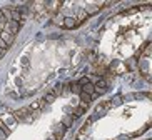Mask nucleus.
<instances>
[{
    "label": "nucleus",
    "instance_id": "2eb2a0df",
    "mask_svg": "<svg viewBox=\"0 0 152 140\" xmlns=\"http://www.w3.org/2000/svg\"><path fill=\"white\" fill-rule=\"evenodd\" d=\"M114 103H115V105H119V103H120V95L114 97Z\"/></svg>",
    "mask_w": 152,
    "mask_h": 140
},
{
    "label": "nucleus",
    "instance_id": "9b49d317",
    "mask_svg": "<svg viewBox=\"0 0 152 140\" xmlns=\"http://www.w3.org/2000/svg\"><path fill=\"white\" fill-rule=\"evenodd\" d=\"M72 113H74V117H82L84 115V110L80 109V107H77V109L72 110Z\"/></svg>",
    "mask_w": 152,
    "mask_h": 140
},
{
    "label": "nucleus",
    "instance_id": "6e6552de",
    "mask_svg": "<svg viewBox=\"0 0 152 140\" xmlns=\"http://www.w3.org/2000/svg\"><path fill=\"white\" fill-rule=\"evenodd\" d=\"M62 123L65 125L67 129H69V127H72V123H74V119H72V115H64V119H62Z\"/></svg>",
    "mask_w": 152,
    "mask_h": 140
},
{
    "label": "nucleus",
    "instance_id": "f03ea898",
    "mask_svg": "<svg viewBox=\"0 0 152 140\" xmlns=\"http://www.w3.org/2000/svg\"><path fill=\"white\" fill-rule=\"evenodd\" d=\"M20 29V23H17V22H13V20H10V22H7V25H5V30L7 32H10L12 35H15L17 32H19Z\"/></svg>",
    "mask_w": 152,
    "mask_h": 140
},
{
    "label": "nucleus",
    "instance_id": "ddd939ff",
    "mask_svg": "<svg viewBox=\"0 0 152 140\" xmlns=\"http://www.w3.org/2000/svg\"><path fill=\"white\" fill-rule=\"evenodd\" d=\"M85 83H89V79H87V77H84V79H80V82H79V85H80V87H84Z\"/></svg>",
    "mask_w": 152,
    "mask_h": 140
},
{
    "label": "nucleus",
    "instance_id": "7ed1b4c3",
    "mask_svg": "<svg viewBox=\"0 0 152 140\" xmlns=\"http://www.w3.org/2000/svg\"><path fill=\"white\" fill-rule=\"evenodd\" d=\"M0 39L3 40V42H5V43H7V45H12V43H13V40H15V35H12V33H10V32H7V30H3V32H2V33H0Z\"/></svg>",
    "mask_w": 152,
    "mask_h": 140
},
{
    "label": "nucleus",
    "instance_id": "423d86ee",
    "mask_svg": "<svg viewBox=\"0 0 152 140\" xmlns=\"http://www.w3.org/2000/svg\"><path fill=\"white\" fill-rule=\"evenodd\" d=\"M10 12H12V20H13V22H17V23H19V22H24V19H22V15H20V12L17 9L10 10Z\"/></svg>",
    "mask_w": 152,
    "mask_h": 140
},
{
    "label": "nucleus",
    "instance_id": "9d476101",
    "mask_svg": "<svg viewBox=\"0 0 152 140\" xmlns=\"http://www.w3.org/2000/svg\"><path fill=\"white\" fill-rule=\"evenodd\" d=\"M54 100H55V95H54L52 92H50V93H47V95L44 97V102H45V103H52Z\"/></svg>",
    "mask_w": 152,
    "mask_h": 140
},
{
    "label": "nucleus",
    "instance_id": "f257e3e1",
    "mask_svg": "<svg viewBox=\"0 0 152 140\" xmlns=\"http://www.w3.org/2000/svg\"><path fill=\"white\" fill-rule=\"evenodd\" d=\"M95 90H97V93H104V92H107V82H105L104 77H99L97 79V82L94 83Z\"/></svg>",
    "mask_w": 152,
    "mask_h": 140
},
{
    "label": "nucleus",
    "instance_id": "0eeeda50",
    "mask_svg": "<svg viewBox=\"0 0 152 140\" xmlns=\"http://www.w3.org/2000/svg\"><path fill=\"white\" fill-rule=\"evenodd\" d=\"M94 90H95V87H94V83H85L84 87H82V92H85V93H89L90 97H92V93H94Z\"/></svg>",
    "mask_w": 152,
    "mask_h": 140
},
{
    "label": "nucleus",
    "instance_id": "4468645a",
    "mask_svg": "<svg viewBox=\"0 0 152 140\" xmlns=\"http://www.w3.org/2000/svg\"><path fill=\"white\" fill-rule=\"evenodd\" d=\"M129 67H130V69H134V67H135V60H134V59L129 60Z\"/></svg>",
    "mask_w": 152,
    "mask_h": 140
},
{
    "label": "nucleus",
    "instance_id": "f8f14e48",
    "mask_svg": "<svg viewBox=\"0 0 152 140\" xmlns=\"http://www.w3.org/2000/svg\"><path fill=\"white\" fill-rule=\"evenodd\" d=\"M54 22H57V23H60V25H62V22H64V19H62L60 15H54Z\"/></svg>",
    "mask_w": 152,
    "mask_h": 140
},
{
    "label": "nucleus",
    "instance_id": "1a4fd4ad",
    "mask_svg": "<svg viewBox=\"0 0 152 140\" xmlns=\"http://www.w3.org/2000/svg\"><path fill=\"white\" fill-rule=\"evenodd\" d=\"M70 92H74V93H80V92H82V87H80L79 83H70Z\"/></svg>",
    "mask_w": 152,
    "mask_h": 140
},
{
    "label": "nucleus",
    "instance_id": "20e7f679",
    "mask_svg": "<svg viewBox=\"0 0 152 140\" xmlns=\"http://www.w3.org/2000/svg\"><path fill=\"white\" fill-rule=\"evenodd\" d=\"M77 25H80V23H79L75 19H72V17H65L64 22H62V27H64V29H74Z\"/></svg>",
    "mask_w": 152,
    "mask_h": 140
},
{
    "label": "nucleus",
    "instance_id": "39448f33",
    "mask_svg": "<svg viewBox=\"0 0 152 140\" xmlns=\"http://www.w3.org/2000/svg\"><path fill=\"white\" fill-rule=\"evenodd\" d=\"M75 12H77V17H75V20L79 22V23H82L84 20H87V19H89V13L85 12V9H75Z\"/></svg>",
    "mask_w": 152,
    "mask_h": 140
}]
</instances>
